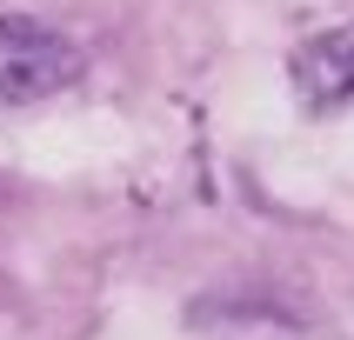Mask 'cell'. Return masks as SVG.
<instances>
[{
  "mask_svg": "<svg viewBox=\"0 0 354 340\" xmlns=\"http://www.w3.org/2000/svg\"><path fill=\"white\" fill-rule=\"evenodd\" d=\"M87 74L80 40H67L60 27L34 14H0V100L7 107H34V100L67 94Z\"/></svg>",
  "mask_w": 354,
  "mask_h": 340,
  "instance_id": "cell-1",
  "label": "cell"
},
{
  "mask_svg": "<svg viewBox=\"0 0 354 340\" xmlns=\"http://www.w3.org/2000/svg\"><path fill=\"white\" fill-rule=\"evenodd\" d=\"M295 94L308 114H335L354 100V34H315L295 54Z\"/></svg>",
  "mask_w": 354,
  "mask_h": 340,
  "instance_id": "cell-2",
  "label": "cell"
}]
</instances>
